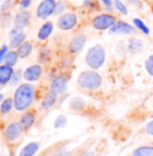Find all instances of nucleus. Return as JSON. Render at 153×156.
<instances>
[{
    "label": "nucleus",
    "instance_id": "obj_40",
    "mask_svg": "<svg viewBox=\"0 0 153 156\" xmlns=\"http://www.w3.org/2000/svg\"><path fill=\"white\" fill-rule=\"evenodd\" d=\"M3 99H4V95H3V94H0V105H2V102H3Z\"/></svg>",
    "mask_w": 153,
    "mask_h": 156
},
{
    "label": "nucleus",
    "instance_id": "obj_25",
    "mask_svg": "<svg viewBox=\"0 0 153 156\" xmlns=\"http://www.w3.org/2000/svg\"><path fill=\"white\" fill-rule=\"evenodd\" d=\"M133 25L136 26V27L138 29L141 33H144V34H145V35H148L149 33H151V30H149L148 26H146L145 23H144L141 19H138V18H134V19H133Z\"/></svg>",
    "mask_w": 153,
    "mask_h": 156
},
{
    "label": "nucleus",
    "instance_id": "obj_11",
    "mask_svg": "<svg viewBox=\"0 0 153 156\" xmlns=\"http://www.w3.org/2000/svg\"><path fill=\"white\" fill-rule=\"evenodd\" d=\"M137 30L134 26H131L130 23L127 22H123V20H116V23L110 29V33L111 34H123V35H127V34H134Z\"/></svg>",
    "mask_w": 153,
    "mask_h": 156
},
{
    "label": "nucleus",
    "instance_id": "obj_10",
    "mask_svg": "<svg viewBox=\"0 0 153 156\" xmlns=\"http://www.w3.org/2000/svg\"><path fill=\"white\" fill-rule=\"evenodd\" d=\"M87 42V37L84 34H76L72 37V40L68 44V52L71 55H79L83 50L84 45Z\"/></svg>",
    "mask_w": 153,
    "mask_h": 156
},
{
    "label": "nucleus",
    "instance_id": "obj_6",
    "mask_svg": "<svg viewBox=\"0 0 153 156\" xmlns=\"http://www.w3.org/2000/svg\"><path fill=\"white\" fill-rule=\"evenodd\" d=\"M56 5H57L56 0H42L38 4L35 15H37L38 19H47L49 16H52L54 14Z\"/></svg>",
    "mask_w": 153,
    "mask_h": 156
},
{
    "label": "nucleus",
    "instance_id": "obj_17",
    "mask_svg": "<svg viewBox=\"0 0 153 156\" xmlns=\"http://www.w3.org/2000/svg\"><path fill=\"white\" fill-rule=\"evenodd\" d=\"M57 97H58V95L54 94V92H52L49 90V92L45 95L43 99H42V102H41V107L43 110H50L52 107H54L56 103H57Z\"/></svg>",
    "mask_w": 153,
    "mask_h": 156
},
{
    "label": "nucleus",
    "instance_id": "obj_30",
    "mask_svg": "<svg viewBox=\"0 0 153 156\" xmlns=\"http://www.w3.org/2000/svg\"><path fill=\"white\" fill-rule=\"evenodd\" d=\"M145 69L151 76H153V55H151L145 60Z\"/></svg>",
    "mask_w": 153,
    "mask_h": 156
},
{
    "label": "nucleus",
    "instance_id": "obj_21",
    "mask_svg": "<svg viewBox=\"0 0 153 156\" xmlns=\"http://www.w3.org/2000/svg\"><path fill=\"white\" fill-rule=\"evenodd\" d=\"M131 156H153V145H142L134 149Z\"/></svg>",
    "mask_w": 153,
    "mask_h": 156
},
{
    "label": "nucleus",
    "instance_id": "obj_36",
    "mask_svg": "<svg viewBox=\"0 0 153 156\" xmlns=\"http://www.w3.org/2000/svg\"><path fill=\"white\" fill-rule=\"evenodd\" d=\"M64 10H65V3H64V2H57L54 14H56V15H58V14H61Z\"/></svg>",
    "mask_w": 153,
    "mask_h": 156
},
{
    "label": "nucleus",
    "instance_id": "obj_32",
    "mask_svg": "<svg viewBox=\"0 0 153 156\" xmlns=\"http://www.w3.org/2000/svg\"><path fill=\"white\" fill-rule=\"evenodd\" d=\"M84 5L89 10H99V3L98 0H84Z\"/></svg>",
    "mask_w": 153,
    "mask_h": 156
},
{
    "label": "nucleus",
    "instance_id": "obj_3",
    "mask_svg": "<svg viewBox=\"0 0 153 156\" xmlns=\"http://www.w3.org/2000/svg\"><path fill=\"white\" fill-rule=\"evenodd\" d=\"M106 61V49L102 45H94L87 50L85 64L91 69H99Z\"/></svg>",
    "mask_w": 153,
    "mask_h": 156
},
{
    "label": "nucleus",
    "instance_id": "obj_15",
    "mask_svg": "<svg viewBox=\"0 0 153 156\" xmlns=\"http://www.w3.org/2000/svg\"><path fill=\"white\" fill-rule=\"evenodd\" d=\"M144 49H145V42L140 38H130L127 41V52L137 55V53L144 52Z\"/></svg>",
    "mask_w": 153,
    "mask_h": 156
},
{
    "label": "nucleus",
    "instance_id": "obj_8",
    "mask_svg": "<svg viewBox=\"0 0 153 156\" xmlns=\"http://www.w3.org/2000/svg\"><path fill=\"white\" fill-rule=\"evenodd\" d=\"M68 79H69V77H68L65 73L56 75L54 77H52L49 90L52 92H54V94H57V95L65 92L67 91V86H68Z\"/></svg>",
    "mask_w": 153,
    "mask_h": 156
},
{
    "label": "nucleus",
    "instance_id": "obj_22",
    "mask_svg": "<svg viewBox=\"0 0 153 156\" xmlns=\"http://www.w3.org/2000/svg\"><path fill=\"white\" fill-rule=\"evenodd\" d=\"M15 109V105H14V98L11 99V98H5V99H3L2 105H0V113L4 115V114H8L11 113V110Z\"/></svg>",
    "mask_w": 153,
    "mask_h": 156
},
{
    "label": "nucleus",
    "instance_id": "obj_12",
    "mask_svg": "<svg viewBox=\"0 0 153 156\" xmlns=\"http://www.w3.org/2000/svg\"><path fill=\"white\" fill-rule=\"evenodd\" d=\"M31 22V12L27 10H20L19 12L14 16V25L15 27H19V29H25L27 27Z\"/></svg>",
    "mask_w": 153,
    "mask_h": 156
},
{
    "label": "nucleus",
    "instance_id": "obj_28",
    "mask_svg": "<svg viewBox=\"0 0 153 156\" xmlns=\"http://www.w3.org/2000/svg\"><path fill=\"white\" fill-rule=\"evenodd\" d=\"M114 7H115L116 11H118L119 14H122V15H127V12H129L127 7H126L121 0H114Z\"/></svg>",
    "mask_w": 153,
    "mask_h": 156
},
{
    "label": "nucleus",
    "instance_id": "obj_5",
    "mask_svg": "<svg viewBox=\"0 0 153 156\" xmlns=\"http://www.w3.org/2000/svg\"><path fill=\"white\" fill-rule=\"evenodd\" d=\"M79 23V18L75 12H62L57 19V26L62 31H69L75 29Z\"/></svg>",
    "mask_w": 153,
    "mask_h": 156
},
{
    "label": "nucleus",
    "instance_id": "obj_4",
    "mask_svg": "<svg viewBox=\"0 0 153 156\" xmlns=\"http://www.w3.org/2000/svg\"><path fill=\"white\" fill-rule=\"evenodd\" d=\"M116 20L118 19L115 18V15H113L111 12L99 14V15H96V16H94L91 25H92V27L94 29L103 31V30H110L111 29L113 26L116 23Z\"/></svg>",
    "mask_w": 153,
    "mask_h": 156
},
{
    "label": "nucleus",
    "instance_id": "obj_27",
    "mask_svg": "<svg viewBox=\"0 0 153 156\" xmlns=\"http://www.w3.org/2000/svg\"><path fill=\"white\" fill-rule=\"evenodd\" d=\"M49 58H50V50L47 49V48H43V49H41L40 57H38V60H40L41 64H46V62L49 61Z\"/></svg>",
    "mask_w": 153,
    "mask_h": 156
},
{
    "label": "nucleus",
    "instance_id": "obj_38",
    "mask_svg": "<svg viewBox=\"0 0 153 156\" xmlns=\"http://www.w3.org/2000/svg\"><path fill=\"white\" fill-rule=\"evenodd\" d=\"M54 156H72V152L71 151H60V152H57Z\"/></svg>",
    "mask_w": 153,
    "mask_h": 156
},
{
    "label": "nucleus",
    "instance_id": "obj_9",
    "mask_svg": "<svg viewBox=\"0 0 153 156\" xmlns=\"http://www.w3.org/2000/svg\"><path fill=\"white\" fill-rule=\"evenodd\" d=\"M42 73H43V68H42V65L33 64V65H30V67H27L25 71H23V79H25L26 82L34 83V82H37V80L41 79Z\"/></svg>",
    "mask_w": 153,
    "mask_h": 156
},
{
    "label": "nucleus",
    "instance_id": "obj_37",
    "mask_svg": "<svg viewBox=\"0 0 153 156\" xmlns=\"http://www.w3.org/2000/svg\"><path fill=\"white\" fill-rule=\"evenodd\" d=\"M145 132L149 134V136H153V121L149 122V124L145 126Z\"/></svg>",
    "mask_w": 153,
    "mask_h": 156
},
{
    "label": "nucleus",
    "instance_id": "obj_39",
    "mask_svg": "<svg viewBox=\"0 0 153 156\" xmlns=\"http://www.w3.org/2000/svg\"><path fill=\"white\" fill-rule=\"evenodd\" d=\"M83 156H96V154H94V152H91V151H88V152H85Z\"/></svg>",
    "mask_w": 153,
    "mask_h": 156
},
{
    "label": "nucleus",
    "instance_id": "obj_2",
    "mask_svg": "<svg viewBox=\"0 0 153 156\" xmlns=\"http://www.w3.org/2000/svg\"><path fill=\"white\" fill-rule=\"evenodd\" d=\"M77 86L83 90H98L102 86V76L95 69L83 71L77 76Z\"/></svg>",
    "mask_w": 153,
    "mask_h": 156
},
{
    "label": "nucleus",
    "instance_id": "obj_35",
    "mask_svg": "<svg viewBox=\"0 0 153 156\" xmlns=\"http://www.w3.org/2000/svg\"><path fill=\"white\" fill-rule=\"evenodd\" d=\"M8 50H10V49H8L7 45H3V46L0 48V62L4 61V57H5V55L8 53Z\"/></svg>",
    "mask_w": 153,
    "mask_h": 156
},
{
    "label": "nucleus",
    "instance_id": "obj_7",
    "mask_svg": "<svg viewBox=\"0 0 153 156\" xmlns=\"http://www.w3.org/2000/svg\"><path fill=\"white\" fill-rule=\"evenodd\" d=\"M23 130H25V129L20 125V122H16V121L10 122L4 129V139L7 140L8 143H15L22 136Z\"/></svg>",
    "mask_w": 153,
    "mask_h": 156
},
{
    "label": "nucleus",
    "instance_id": "obj_29",
    "mask_svg": "<svg viewBox=\"0 0 153 156\" xmlns=\"http://www.w3.org/2000/svg\"><path fill=\"white\" fill-rule=\"evenodd\" d=\"M67 125V117L65 115H58L54 119V128L56 129H61Z\"/></svg>",
    "mask_w": 153,
    "mask_h": 156
},
{
    "label": "nucleus",
    "instance_id": "obj_19",
    "mask_svg": "<svg viewBox=\"0 0 153 156\" xmlns=\"http://www.w3.org/2000/svg\"><path fill=\"white\" fill-rule=\"evenodd\" d=\"M16 52H18V55H19L20 58H26V57H29L30 55H31V52H33V44L30 42V41H25V42H23L16 49Z\"/></svg>",
    "mask_w": 153,
    "mask_h": 156
},
{
    "label": "nucleus",
    "instance_id": "obj_24",
    "mask_svg": "<svg viewBox=\"0 0 153 156\" xmlns=\"http://www.w3.org/2000/svg\"><path fill=\"white\" fill-rule=\"evenodd\" d=\"M69 107L72 110H82L85 107V102H84L82 98L75 97V98H72L71 102H69Z\"/></svg>",
    "mask_w": 153,
    "mask_h": 156
},
{
    "label": "nucleus",
    "instance_id": "obj_18",
    "mask_svg": "<svg viewBox=\"0 0 153 156\" xmlns=\"http://www.w3.org/2000/svg\"><path fill=\"white\" fill-rule=\"evenodd\" d=\"M38 151H40V143L33 141V143H29L27 145H25L20 149L19 156H34Z\"/></svg>",
    "mask_w": 153,
    "mask_h": 156
},
{
    "label": "nucleus",
    "instance_id": "obj_16",
    "mask_svg": "<svg viewBox=\"0 0 153 156\" xmlns=\"http://www.w3.org/2000/svg\"><path fill=\"white\" fill-rule=\"evenodd\" d=\"M53 27H54V25H53V22H50V20H47V22H45L43 25L40 27V30H38V40L40 41H46L47 38L52 35L53 33Z\"/></svg>",
    "mask_w": 153,
    "mask_h": 156
},
{
    "label": "nucleus",
    "instance_id": "obj_13",
    "mask_svg": "<svg viewBox=\"0 0 153 156\" xmlns=\"http://www.w3.org/2000/svg\"><path fill=\"white\" fill-rule=\"evenodd\" d=\"M14 67L7 64H2L0 65V84L5 86V84H10L11 79L14 76Z\"/></svg>",
    "mask_w": 153,
    "mask_h": 156
},
{
    "label": "nucleus",
    "instance_id": "obj_23",
    "mask_svg": "<svg viewBox=\"0 0 153 156\" xmlns=\"http://www.w3.org/2000/svg\"><path fill=\"white\" fill-rule=\"evenodd\" d=\"M20 57H19V55H18V52L16 50H8V53L5 55V57H4V64H7V65H11V67H14L15 64L18 62V60H19Z\"/></svg>",
    "mask_w": 153,
    "mask_h": 156
},
{
    "label": "nucleus",
    "instance_id": "obj_1",
    "mask_svg": "<svg viewBox=\"0 0 153 156\" xmlns=\"http://www.w3.org/2000/svg\"><path fill=\"white\" fill-rule=\"evenodd\" d=\"M35 87L34 84L27 83H22L16 87L14 92V105L16 112H26L27 109L31 107L35 99Z\"/></svg>",
    "mask_w": 153,
    "mask_h": 156
},
{
    "label": "nucleus",
    "instance_id": "obj_26",
    "mask_svg": "<svg viewBox=\"0 0 153 156\" xmlns=\"http://www.w3.org/2000/svg\"><path fill=\"white\" fill-rule=\"evenodd\" d=\"M14 5V0H0V15L7 12Z\"/></svg>",
    "mask_w": 153,
    "mask_h": 156
},
{
    "label": "nucleus",
    "instance_id": "obj_41",
    "mask_svg": "<svg viewBox=\"0 0 153 156\" xmlns=\"http://www.w3.org/2000/svg\"><path fill=\"white\" fill-rule=\"evenodd\" d=\"M2 87H3V86H2V84H0V90H2Z\"/></svg>",
    "mask_w": 153,
    "mask_h": 156
},
{
    "label": "nucleus",
    "instance_id": "obj_34",
    "mask_svg": "<svg viewBox=\"0 0 153 156\" xmlns=\"http://www.w3.org/2000/svg\"><path fill=\"white\" fill-rule=\"evenodd\" d=\"M33 4V0H19V7L20 10H27L30 5Z\"/></svg>",
    "mask_w": 153,
    "mask_h": 156
},
{
    "label": "nucleus",
    "instance_id": "obj_31",
    "mask_svg": "<svg viewBox=\"0 0 153 156\" xmlns=\"http://www.w3.org/2000/svg\"><path fill=\"white\" fill-rule=\"evenodd\" d=\"M22 76H23V72H22V71L14 72V76H12V79H11V82H10V86H16V84H19V82H20V79H22Z\"/></svg>",
    "mask_w": 153,
    "mask_h": 156
},
{
    "label": "nucleus",
    "instance_id": "obj_14",
    "mask_svg": "<svg viewBox=\"0 0 153 156\" xmlns=\"http://www.w3.org/2000/svg\"><path fill=\"white\" fill-rule=\"evenodd\" d=\"M35 118H37V113H35L34 110H26V112L23 113V115L20 117L19 122H20V125L23 126V129L27 130V129H30L33 125H34Z\"/></svg>",
    "mask_w": 153,
    "mask_h": 156
},
{
    "label": "nucleus",
    "instance_id": "obj_20",
    "mask_svg": "<svg viewBox=\"0 0 153 156\" xmlns=\"http://www.w3.org/2000/svg\"><path fill=\"white\" fill-rule=\"evenodd\" d=\"M26 41V34L23 33V30L20 33H18L16 35H14V37L10 38V48L11 49H18V48L20 46L23 42Z\"/></svg>",
    "mask_w": 153,
    "mask_h": 156
},
{
    "label": "nucleus",
    "instance_id": "obj_33",
    "mask_svg": "<svg viewBox=\"0 0 153 156\" xmlns=\"http://www.w3.org/2000/svg\"><path fill=\"white\" fill-rule=\"evenodd\" d=\"M100 2L103 3V5L106 7V10L113 14V10H114V2L113 0H100Z\"/></svg>",
    "mask_w": 153,
    "mask_h": 156
}]
</instances>
